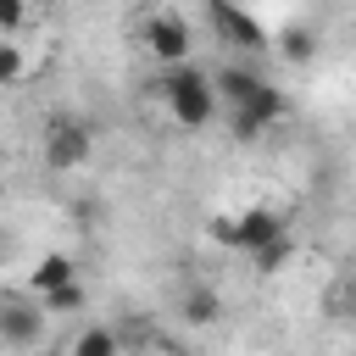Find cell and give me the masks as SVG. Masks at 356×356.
<instances>
[{
	"instance_id": "obj_4",
	"label": "cell",
	"mask_w": 356,
	"mask_h": 356,
	"mask_svg": "<svg viewBox=\"0 0 356 356\" xmlns=\"http://www.w3.org/2000/svg\"><path fill=\"white\" fill-rule=\"evenodd\" d=\"M89 150H95V134H89L83 122H50V128H44V167H50V172L83 167Z\"/></svg>"
},
{
	"instance_id": "obj_12",
	"label": "cell",
	"mask_w": 356,
	"mask_h": 356,
	"mask_svg": "<svg viewBox=\"0 0 356 356\" xmlns=\"http://www.w3.org/2000/svg\"><path fill=\"white\" fill-rule=\"evenodd\" d=\"M39 306H44V312H78V306H83V284H67V289H56V295H44Z\"/></svg>"
},
{
	"instance_id": "obj_13",
	"label": "cell",
	"mask_w": 356,
	"mask_h": 356,
	"mask_svg": "<svg viewBox=\"0 0 356 356\" xmlns=\"http://www.w3.org/2000/svg\"><path fill=\"white\" fill-rule=\"evenodd\" d=\"M278 261H289V234H284L278 245H267V250H256V267H261V273H278Z\"/></svg>"
},
{
	"instance_id": "obj_2",
	"label": "cell",
	"mask_w": 356,
	"mask_h": 356,
	"mask_svg": "<svg viewBox=\"0 0 356 356\" xmlns=\"http://www.w3.org/2000/svg\"><path fill=\"white\" fill-rule=\"evenodd\" d=\"M211 234L222 239V245H234V250H267V245H278L284 239V217L278 211H267V206H250L245 217H217L211 222Z\"/></svg>"
},
{
	"instance_id": "obj_3",
	"label": "cell",
	"mask_w": 356,
	"mask_h": 356,
	"mask_svg": "<svg viewBox=\"0 0 356 356\" xmlns=\"http://www.w3.org/2000/svg\"><path fill=\"white\" fill-rule=\"evenodd\" d=\"M139 39H145V50L161 61V72H167V67H189V22H184L178 11H156V17L139 28Z\"/></svg>"
},
{
	"instance_id": "obj_7",
	"label": "cell",
	"mask_w": 356,
	"mask_h": 356,
	"mask_svg": "<svg viewBox=\"0 0 356 356\" xmlns=\"http://www.w3.org/2000/svg\"><path fill=\"white\" fill-rule=\"evenodd\" d=\"M217 78V100L228 106V111H239V106H250L261 89H267V78L261 72H250V67H239V61H228V67H217L211 72Z\"/></svg>"
},
{
	"instance_id": "obj_10",
	"label": "cell",
	"mask_w": 356,
	"mask_h": 356,
	"mask_svg": "<svg viewBox=\"0 0 356 356\" xmlns=\"http://www.w3.org/2000/svg\"><path fill=\"white\" fill-rule=\"evenodd\" d=\"M178 312H184V323H217V312H222V295L211 289V284H195V289H184V300H178Z\"/></svg>"
},
{
	"instance_id": "obj_5",
	"label": "cell",
	"mask_w": 356,
	"mask_h": 356,
	"mask_svg": "<svg viewBox=\"0 0 356 356\" xmlns=\"http://www.w3.org/2000/svg\"><path fill=\"white\" fill-rule=\"evenodd\" d=\"M0 334H6V345H11V350H28V345L44 334V306H28L22 295H6Z\"/></svg>"
},
{
	"instance_id": "obj_6",
	"label": "cell",
	"mask_w": 356,
	"mask_h": 356,
	"mask_svg": "<svg viewBox=\"0 0 356 356\" xmlns=\"http://www.w3.org/2000/svg\"><path fill=\"white\" fill-rule=\"evenodd\" d=\"M284 117V95L267 83L250 106H239V111H228V122H234V139H256V134H267L273 122Z\"/></svg>"
},
{
	"instance_id": "obj_9",
	"label": "cell",
	"mask_w": 356,
	"mask_h": 356,
	"mask_svg": "<svg viewBox=\"0 0 356 356\" xmlns=\"http://www.w3.org/2000/svg\"><path fill=\"white\" fill-rule=\"evenodd\" d=\"M206 17H211V28H217V33L228 39V44H245V50H261V28H256V22L245 17V11H234V6H211Z\"/></svg>"
},
{
	"instance_id": "obj_11",
	"label": "cell",
	"mask_w": 356,
	"mask_h": 356,
	"mask_svg": "<svg viewBox=\"0 0 356 356\" xmlns=\"http://www.w3.org/2000/svg\"><path fill=\"white\" fill-rule=\"evenodd\" d=\"M72 356H117V334L95 323V328H83V334L72 339Z\"/></svg>"
},
{
	"instance_id": "obj_8",
	"label": "cell",
	"mask_w": 356,
	"mask_h": 356,
	"mask_svg": "<svg viewBox=\"0 0 356 356\" xmlns=\"http://www.w3.org/2000/svg\"><path fill=\"white\" fill-rule=\"evenodd\" d=\"M67 284H78V267H72V256H61V250H50V256H39V267L28 273V289L44 300V295H56V289H67Z\"/></svg>"
},
{
	"instance_id": "obj_1",
	"label": "cell",
	"mask_w": 356,
	"mask_h": 356,
	"mask_svg": "<svg viewBox=\"0 0 356 356\" xmlns=\"http://www.w3.org/2000/svg\"><path fill=\"white\" fill-rule=\"evenodd\" d=\"M156 95H161V106H167V117L178 128H206L217 117V106H222L217 100V78L200 72V67H167L156 78Z\"/></svg>"
}]
</instances>
